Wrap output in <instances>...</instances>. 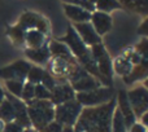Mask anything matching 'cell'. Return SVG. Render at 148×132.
Masks as SVG:
<instances>
[{"instance_id": "27", "label": "cell", "mask_w": 148, "mask_h": 132, "mask_svg": "<svg viewBox=\"0 0 148 132\" xmlns=\"http://www.w3.org/2000/svg\"><path fill=\"white\" fill-rule=\"evenodd\" d=\"M34 89H35V86L31 83H23V88H22V93H21V99L25 104H27L29 101L34 100Z\"/></svg>"}, {"instance_id": "31", "label": "cell", "mask_w": 148, "mask_h": 132, "mask_svg": "<svg viewBox=\"0 0 148 132\" xmlns=\"http://www.w3.org/2000/svg\"><path fill=\"white\" fill-rule=\"evenodd\" d=\"M62 128H64L62 125H60L56 120H52L51 123H48V125L46 126L43 132H62Z\"/></svg>"}, {"instance_id": "6", "label": "cell", "mask_w": 148, "mask_h": 132, "mask_svg": "<svg viewBox=\"0 0 148 132\" xmlns=\"http://www.w3.org/2000/svg\"><path fill=\"white\" fill-rule=\"evenodd\" d=\"M127 99L135 118H140L146 112H148V89L143 86L131 89L127 93Z\"/></svg>"}, {"instance_id": "37", "label": "cell", "mask_w": 148, "mask_h": 132, "mask_svg": "<svg viewBox=\"0 0 148 132\" xmlns=\"http://www.w3.org/2000/svg\"><path fill=\"white\" fill-rule=\"evenodd\" d=\"M143 87H144V88H147V89H148V78H146V79H144V83H143Z\"/></svg>"}, {"instance_id": "29", "label": "cell", "mask_w": 148, "mask_h": 132, "mask_svg": "<svg viewBox=\"0 0 148 132\" xmlns=\"http://www.w3.org/2000/svg\"><path fill=\"white\" fill-rule=\"evenodd\" d=\"M40 84L43 87H46L47 89H48L49 92L52 91V89L56 87V79L53 78V76L51 75L49 73H47V71H44V74H43V78H42V82H40Z\"/></svg>"}, {"instance_id": "2", "label": "cell", "mask_w": 148, "mask_h": 132, "mask_svg": "<svg viewBox=\"0 0 148 132\" xmlns=\"http://www.w3.org/2000/svg\"><path fill=\"white\" fill-rule=\"evenodd\" d=\"M27 115L31 125L39 132H43L46 126L55 119V105L49 100H31L26 104Z\"/></svg>"}, {"instance_id": "19", "label": "cell", "mask_w": 148, "mask_h": 132, "mask_svg": "<svg viewBox=\"0 0 148 132\" xmlns=\"http://www.w3.org/2000/svg\"><path fill=\"white\" fill-rule=\"evenodd\" d=\"M25 42L31 49L40 48L44 43V34H42L38 30H29L25 34Z\"/></svg>"}, {"instance_id": "20", "label": "cell", "mask_w": 148, "mask_h": 132, "mask_svg": "<svg viewBox=\"0 0 148 132\" xmlns=\"http://www.w3.org/2000/svg\"><path fill=\"white\" fill-rule=\"evenodd\" d=\"M0 119L4 123H9L14 120V108L7 99L0 104Z\"/></svg>"}, {"instance_id": "12", "label": "cell", "mask_w": 148, "mask_h": 132, "mask_svg": "<svg viewBox=\"0 0 148 132\" xmlns=\"http://www.w3.org/2000/svg\"><path fill=\"white\" fill-rule=\"evenodd\" d=\"M118 104V108L117 109L121 112L123 117V120H125V126L126 128H130L131 126L135 123V115L133 113V109L130 106V102H129V99H127V93L125 91H120L117 95V99H116Z\"/></svg>"}, {"instance_id": "21", "label": "cell", "mask_w": 148, "mask_h": 132, "mask_svg": "<svg viewBox=\"0 0 148 132\" xmlns=\"http://www.w3.org/2000/svg\"><path fill=\"white\" fill-rule=\"evenodd\" d=\"M113 69L116 70L117 74H120V75H122V76H126L133 70V64H131V62L129 61V59H126V57H118V59L116 60L114 65H113Z\"/></svg>"}, {"instance_id": "16", "label": "cell", "mask_w": 148, "mask_h": 132, "mask_svg": "<svg viewBox=\"0 0 148 132\" xmlns=\"http://www.w3.org/2000/svg\"><path fill=\"white\" fill-rule=\"evenodd\" d=\"M70 86H72V88L74 89V92L79 93V92H90V91H94V89L99 88L100 82L96 80L94 76H91L88 74L87 76L74 82V83H72Z\"/></svg>"}, {"instance_id": "9", "label": "cell", "mask_w": 148, "mask_h": 132, "mask_svg": "<svg viewBox=\"0 0 148 132\" xmlns=\"http://www.w3.org/2000/svg\"><path fill=\"white\" fill-rule=\"evenodd\" d=\"M5 99L9 100L10 104L14 108V122L18 123V125L23 128H30L31 122H30V119H29L27 106H26L25 102L9 93H5Z\"/></svg>"}, {"instance_id": "35", "label": "cell", "mask_w": 148, "mask_h": 132, "mask_svg": "<svg viewBox=\"0 0 148 132\" xmlns=\"http://www.w3.org/2000/svg\"><path fill=\"white\" fill-rule=\"evenodd\" d=\"M4 100H5V92H4V89H3L1 84H0V104H1Z\"/></svg>"}, {"instance_id": "1", "label": "cell", "mask_w": 148, "mask_h": 132, "mask_svg": "<svg viewBox=\"0 0 148 132\" xmlns=\"http://www.w3.org/2000/svg\"><path fill=\"white\" fill-rule=\"evenodd\" d=\"M116 104V97H113L107 104L82 109L78 120L73 126L74 132H110Z\"/></svg>"}, {"instance_id": "39", "label": "cell", "mask_w": 148, "mask_h": 132, "mask_svg": "<svg viewBox=\"0 0 148 132\" xmlns=\"http://www.w3.org/2000/svg\"><path fill=\"white\" fill-rule=\"evenodd\" d=\"M88 1H90V3H92V4H95V3H96L97 0H88Z\"/></svg>"}, {"instance_id": "25", "label": "cell", "mask_w": 148, "mask_h": 132, "mask_svg": "<svg viewBox=\"0 0 148 132\" xmlns=\"http://www.w3.org/2000/svg\"><path fill=\"white\" fill-rule=\"evenodd\" d=\"M43 74H44V70H43V69L38 67V66H31L26 78H27V82H29V83H31V84H34V86H36V84H39V83L42 82Z\"/></svg>"}, {"instance_id": "7", "label": "cell", "mask_w": 148, "mask_h": 132, "mask_svg": "<svg viewBox=\"0 0 148 132\" xmlns=\"http://www.w3.org/2000/svg\"><path fill=\"white\" fill-rule=\"evenodd\" d=\"M31 65L29 62L20 60L13 64L0 69V78L4 80H21L23 82L27 76V73L30 70Z\"/></svg>"}, {"instance_id": "30", "label": "cell", "mask_w": 148, "mask_h": 132, "mask_svg": "<svg viewBox=\"0 0 148 132\" xmlns=\"http://www.w3.org/2000/svg\"><path fill=\"white\" fill-rule=\"evenodd\" d=\"M23 130H25V128L21 127V126L18 125V123H16L14 120H13V122L5 123L3 132H23Z\"/></svg>"}, {"instance_id": "10", "label": "cell", "mask_w": 148, "mask_h": 132, "mask_svg": "<svg viewBox=\"0 0 148 132\" xmlns=\"http://www.w3.org/2000/svg\"><path fill=\"white\" fill-rule=\"evenodd\" d=\"M73 29L75 30V33L78 34V36L81 38V40L83 42L86 46H95V44L101 43L100 36L96 34L95 29L92 27V25L90 22H82V23H74Z\"/></svg>"}, {"instance_id": "13", "label": "cell", "mask_w": 148, "mask_h": 132, "mask_svg": "<svg viewBox=\"0 0 148 132\" xmlns=\"http://www.w3.org/2000/svg\"><path fill=\"white\" fill-rule=\"evenodd\" d=\"M91 25L95 29L97 35H104L112 29V17L107 13L97 12L95 10L94 13H91Z\"/></svg>"}, {"instance_id": "15", "label": "cell", "mask_w": 148, "mask_h": 132, "mask_svg": "<svg viewBox=\"0 0 148 132\" xmlns=\"http://www.w3.org/2000/svg\"><path fill=\"white\" fill-rule=\"evenodd\" d=\"M25 54L33 62L39 64V65L47 64L49 61V57H51V52H49V48L47 44H43L40 48H35V49L27 48L25 51Z\"/></svg>"}, {"instance_id": "18", "label": "cell", "mask_w": 148, "mask_h": 132, "mask_svg": "<svg viewBox=\"0 0 148 132\" xmlns=\"http://www.w3.org/2000/svg\"><path fill=\"white\" fill-rule=\"evenodd\" d=\"M97 69H99V73L101 74L104 78H107L108 80L112 82V75H113V65L112 61L109 59V54H104L103 57H100L96 61Z\"/></svg>"}, {"instance_id": "36", "label": "cell", "mask_w": 148, "mask_h": 132, "mask_svg": "<svg viewBox=\"0 0 148 132\" xmlns=\"http://www.w3.org/2000/svg\"><path fill=\"white\" fill-rule=\"evenodd\" d=\"M4 126H5V123L0 119V132H3V130H4Z\"/></svg>"}, {"instance_id": "8", "label": "cell", "mask_w": 148, "mask_h": 132, "mask_svg": "<svg viewBox=\"0 0 148 132\" xmlns=\"http://www.w3.org/2000/svg\"><path fill=\"white\" fill-rule=\"evenodd\" d=\"M17 26H20L23 31L38 30L42 34L48 31V23L46 22V20L43 17H40L39 14H35V13H31V12L23 13L20 20V23Z\"/></svg>"}, {"instance_id": "14", "label": "cell", "mask_w": 148, "mask_h": 132, "mask_svg": "<svg viewBox=\"0 0 148 132\" xmlns=\"http://www.w3.org/2000/svg\"><path fill=\"white\" fill-rule=\"evenodd\" d=\"M65 14L73 21L74 23H82V22H90L91 20V13L84 10L83 8H79L77 5L72 4H64Z\"/></svg>"}, {"instance_id": "34", "label": "cell", "mask_w": 148, "mask_h": 132, "mask_svg": "<svg viewBox=\"0 0 148 132\" xmlns=\"http://www.w3.org/2000/svg\"><path fill=\"white\" fill-rule=\"evenodd\" d=\"M140 119H142V125H143L144 127H148V112H146L143 115H142Z\"/></svg>"}, {"instance_id": "28", "label": "cell", "mask_w": 148, "mask_h": 132, "mask_svg": "<svg viewBox=\"0 0 148 132\" xmlns=\"http://www.w3.org/2000/svg\"><path fill=\"white\" fill-rule=\"evenodd\" d=\"M34 99L35 100H49L51 99V92L43 87L40 83L36 84L35 89H34Z\"/></svg>"}, {"instance_id": "33", "label": "cell", "mask_w": 148, "mask_h": 132, "mask_svg": "<svg viewBox=\"0 0 148 132\" xmlns=\"http://www.w3.org/2000/svg\"><path fill=\"white\" fill-rule=\"evenodd\" d=\"M130 132H147V130L142 123H134L130 127Z\"/></svg>"}, {"instance_id": "32", "label": "cell", "mask_w": 148, "mask_h": 132, "mask_svg": "<svg viewBox=\"0 0 148 132\" xmlns=\"http://www.w3.org/2000/svg\"><path fill=\"white\" fill-rule=\"evenodd\" d=\"M138 34L139 35H143L148 38V17L144 20V22L140 25V27L138 29Z\"/></svg>"}, {"instance_id": "17", "label": "cell", "mask_w": 148, "mask_h": 132, "mask_svg": "<svg viewBox=\"0 0 148 132\" xmlns=\"http://www.w3.org/2000/svg\"><path fill=\"white\" fill-rule=\"evenodd\" d=\"M48 48H49V52H51L52 56L57 57V59L66 60V61H74L73 57H72V52H70V49L68 48L64 43H61V42L52 40L51 44L48 46Z\"/></svg>"}, {"instance_id": "40", "label": "cell", "mask_w": 148, "mask_h": 132, "mask_svg": "<svg viewBox=\"0 0 148 132\" xmlns=\"http://www.w3.org/2000/svg\"><path fill=\"white\" fill-rule=\"evenodd\" d=\"M147 132H148V131H147Z\"/></svg>"}, {"instance_id": "5", "label": "cell", "mask_w": 148, "mask_h": 132, "mask_svg": "<svg viewBox=\"0 0 148 132\" xmlns=\"http://www.w3.org/2000/svg\"><path fill=\"white\" fill-rule=\"evenodd\" d=\"M82 112V105L77 100L64 102L55 109V119L62 126L73 127Z\"/></svg>"}, {"instance_id": "24", "label": "cell", "mask_w": 148, "mask_h": 132, "mask_svg": "<svg viewBox=\"0 0 148 132\" xmlns=\"http://www.w3.org/2000/svg\"><path fill=\"white\" fill-rule=\"evenodd\" d=\"M5 87L8 89V93L12 96L20 99L21 93H22V88H23V82L21 80H5Z\"/></svg>"}, {"instance_id": "26", "label": "cell", "mask_w": 148, "mask_h": 132, "mask_svg": "<svg viewBox=\"0 0 148 132\" xmlns=\"http://www.w3.org/2000/svg\"><path fill=\"white\" fill-rule=\"evenodd\" d=\"M25 34L26 31H23L20 26H14L9 30V35L12 38V40L16 44H22L25 43Z\"/></svg>"}, {"instance_id": "4", "label": "cell", "mask_w": 148, "mask_h": 132, "mask_svg": "<svg viewBox=\"0 0 148 132\" xmlns=\"http://www.w3.org/2000/svg\"><path fill=\"white\" fill-rule=\"evenodd\" d=\"M113 91L112 87H103V88H96L90 92H79L75 93V100L82 105V106H99V105L107 104L110 99H113Z\"/></svg>"}, {"instance_id": "3", "label": "cell", "mask_w": 148, "mask_h": 132, "mask_svg": "<svg viewBox=\"0 0 148 132\" xmlns=\"http://www.w3.org/2000/svg\"><path fill=\"white\" fill-rule=\"evenodd\" d=\"M135 52L139 54L140 61L138 65L133 66L129 75L123 76L126 84H133L136 80L148 78V39H142L140 43L135 47Z\"/></svg>"}, {"instance_id": "23", "label": "cell", "mask_w": 148, "mask_h": 132, "mask_svg": "<svg viewBox=\"0 0 148 132\" xmlns=\"http://www.w3.org/2000/svg\"><path fill=\"white\" fill-rule=\"evenodd\" d=\"M126 126H125V120L121 114V112L118 109H114L113 113V118H112V131L110 132H126Z\"/></svg>"}, {"instance_id": "22", "label": "cell", "mask_w": 148, "mask_h": 132, "mask_svg": "<svg viewBox=\"0 0 148 132\" xmlns=\"http://www.w3.org/2000/svg\"><path fill=\"white\" fill-rule=\"evenodd\" d=\"M121 3L118 0H97L95 3V9H97V12H103V13H109L114 9L121 8Z\"/></svg>"}, {"instance_id": "11", "label": "cell", "mask_w": 148, "mask_h": 132, "mask_svg": "<svg viewBox=\"0 0 148 132\" xmlns=\"http://www.w3.org/2000/svg\"><path fill=\"white\" fill-rule=\"evenodd\" d=\"M72 100H75V92L72 88L69 83H65V84H56L53 89L51 91V99L49 101L52 102L53 105H61L64 102L68 101H72Z\"/></svg>"}, {"instance_id": "38", "label": "cell", "mask_w": 148, "mask_h": 132, "mask_svg": "<svg viewBox=\"0 0 148 132\" xmlns=\"http://www.w3.org/2000/svg\"><path fill=\"white\" fill-rule=\"evenodd\" d=\"M23 132H34V131L30 130V128H27V130H23Z\"/></svg>"}]
</instances>
